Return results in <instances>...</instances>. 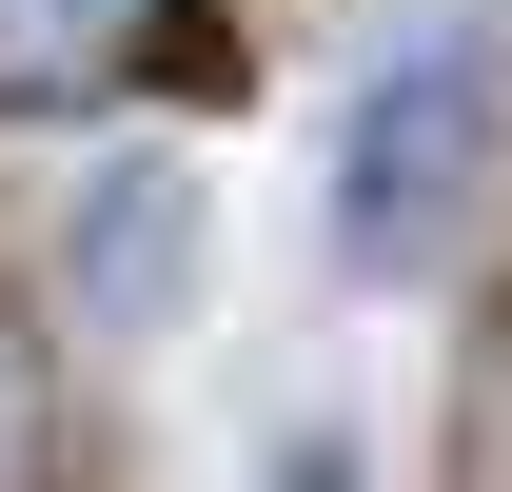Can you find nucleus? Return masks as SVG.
I'll list each match as a JSON object with an SVG mask.
<instances>
[{
    "instance_id": "obj_4",
    "label": "nucleus",
    "mask_w": 512,
    "mask_h": 492,
    "mask_svg": "<svg viewBox=\"0 0 512 492\" xmlns=\"http://www.w3.org/2000/svg\"><path fill=\"white\" fill-rule=\"evenodd\" d=\"M20 453H40V374H20V335H0V492H20Z\"/></svg>"
},
{
    "instance_id": "obj_2",
    "label": "nucleus",
    "mask_w": 512,
    "mask_h": 492,
    "mask_svg": "<svg viewBox=\"0 0 512 492\" xmlns=\"http://www.w3.org/2000/svg\"><path fill=\"white\" fill-rule=\"evenodd\" d=\"M178 256H197V197L178 178H99V197H79V296L119 315V335L178 315Z\"/></svg>"
},
{
    "instance_id": "obj_3",
    "label": "nucleus",
    "mask_w": 512,
    "mask_h": 492,
    "mask_svg": "<svg viewBox=\"0 0 512 492\" xmlns=\"http://www.w3.org/2000/svg\"><path fill=\"white\" fill-rule=\"evenodd\" d=\"M158 0H0V79H99Z\"/></svg>"
},
{
    "instance_id": "obj_1",
    "label": "nucleus",
    "mask_w": 512,
    "mask_h": 492,
    "mask_svg": "<svg viewBox=\"0 0 512 492\" xmlns=\"http://www.w3.org/2000/svg\"><path fill=\"white\" fill-rule=\"evenodd\" d=\"M493 138H512V60L473 20L394 40V60L355 79V138H335V256H355V276H434L453 217H473V178H493Z\"/></svg>"
},
{
    "instance_id": "obj_5",
    "label": "nucleus",
    "mask_w": 512,
    "mask_h": 492,
    "mask_svg": "<svg viewBox=\"0 0 512 492\" xmlns=\"http://www.w3.org/2000/svg\"><path fill=\"white\" fill-rule=\"evenodd\" d=\"M276 492H355V453H276Z\"/></svg>"
}]
</instances>
